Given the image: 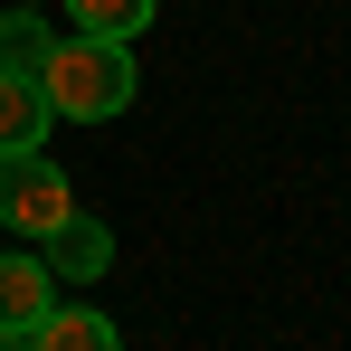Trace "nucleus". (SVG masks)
I'll return each mask as SVG.
<instances>
[{
    "instance_id": "nucleus-1",
    "label": "nucleus",
    "mask_w": 351,
    "mask_h": 351,
    "mask_svg": "<svg viewBox=\"0 0 351 351\" xmlns=\"http://www.w3.org/2000/svg\"><path fill=\"white\" fill-rule=\"evenodd\" d=\"M38 95H48V114L66 123H105L123 114L133 95H143V76H133V38H86V29H66L48 66H38Z\"/></svg>"
},
{
    "instance_id": "nucleus-2",
    "label": "nucleus",
    "mask_w": 351,
    "mask_h": 351,
    "mask_svg": "<svg viewBox=\"0 0 351 351\" xmlns=\"http://www.w3.org/2000/svg\"><path fill=\"white\" fill-rule=\"evenodd\" d=\"M66 209H76V180H66L38 143H29V152H0V228H10V237H29V247H38Z\"/></svg>"
},
{
    "instance_id": "nucleus-3",
    "label": "nucleus",
    "mask_w": 351,
    "mask_h": 351,
    "mask_svg": "<svg viewBox=\"0 0 351 351\" xmlns=\"http://www.w3.org/2000/svg\"><path fill=\"white\" fill-rule=\"evenodd\" d=\"M38 247H48L38 266H48L58 285H95V276L114 266V228H105V219H86V209H66V219L38 237Z\"/></svg>"
},
{
    "instance_id": "nucleus-4",
    "label": "nucleus",
    "mask_w": 351,
    "mask_h": 351,
    "mask_svg": "<svg viewBox=\"0 0 351 351\" xmlns=\"http://www.w3.org/2000/svg\"><path fill=\"white\" fill-rule=\"evenodd\" d=\"M19 351H123V332L105 313H86V304H48V313L19 332Z\"/></svg>"
},
{
    "instance_id": "nucleus-5",
    "label": "nucleus",
    "mask_w": 351,
    "mask_h": 351,
    "mask_svg": "<svg viewBox=\"0 0 351 351\" xmlns=\"http://www.w3.org/2000/svg\"><path fill=\"white\" fill-rule=\"evenodd\" d=\"M48 304H58V276L38 256H0V332H29Z\"/></svg>"
},
{
    "instance_id": "nucleus-6",
    "label": "nucleus",
    "mask_w": 351,
    "mask_h": 351,
    "mask_svg": "<svg viewBox=\"0 0 351 351\" xmlns=\"http://www.w3.org/2000/svg\"><path fill=\"white\" fill-rule=\"evenodd\" d=\"M29 143H48V95H38V76L0 66V152H29Z\"/></svg>"
},
{
    "instance_id": "nucleus-7",
    "label": "nucleus",
    "mask_w": 351,
    "mask_h": 351,
    "mask_svg": "<svg viewBox=\"0 0 351 351\" xmlns=\"http://www.w3.org/2000/svg\"><path fill=\"white\" fill-rule=\"evenodd\" d=\"M48 48H58V38H48V10H19V0H10V19H0V66L38 76V66H48Z\"/></svg>"
},
{
    "instance_id": "nucleus-8",
    "label": "nucleus",
    "mask_w": 351,
    "mask_h": 351,
    "mask_svg": "<svg viewBox=\"0 0 351 351\" xmlns=\"http://www.w3.org/2000/svg\"><path fill=\"white\" fill-rule=\"evenodd\" d=\"M66 19L86 38H133V29H152V0H66Z\"/></svg>"
},
{
    "instance_id": "nucleus-9",
    "label": "nucleus",
    "mask_w": 351,
    "mask_h": 351,
    "mask_svg": "<svg viewBox=\"0 0 351 351\" xmlns=\"http://www.w3.org/2000/svg\"><path fill=\"white\" fill-rule=\"evenodd\" d=\"M19 10H48V0H19Z\"/></svg>"
}]
</instances>
